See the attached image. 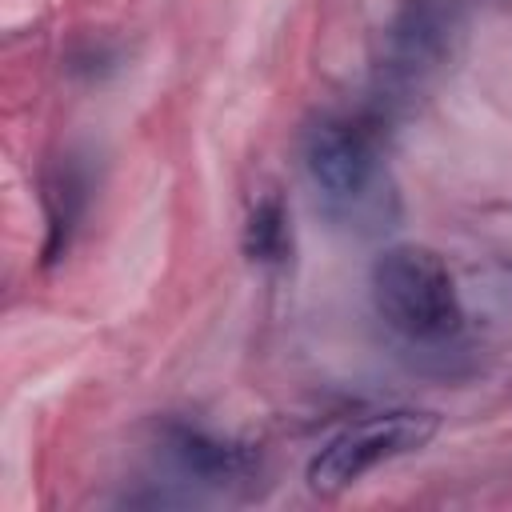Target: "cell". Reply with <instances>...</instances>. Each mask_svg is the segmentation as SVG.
<instances>
[{"instance_id": "obj_2", "label": "cell", "mask_w": 512, "mask_h": 512, "mask_svg": "<svg viewBox=\"0 0 512 512\" xmlns=\"http://www.w3.org/2000/svg\"><path fill=\"white\" fill-rule=\"evenodd\" d=\"M464 40L460 0H400L376 60V108L380 116L404 112L424 96L456 60Z\"/></svg>"}, {"instance_id": "obj_8", "label": "cell", "mask_w": 512, "mask_h": 512, "mask_svg": "<svg viewBox=\"0 0 512 512\" xmlns=\"http://www.w3.org/2000/svg\"><path fill=\"white\" fill-rule=\"evenodd\" d=\"M112 64H116V48H108V44H88V48L76 52V60H72L76 72H104V68H112Z\"/></svg>"}, {"instance_id": "obj_3", "label": "cell", "mask_w": 512, "mask_h": 512, "mask_svg": "<svg viewBox=\"0 0 512 512\" xmlns=\"http://www.w3.org/2000/svg\"><path fill=\"white\" fill-rule=\"evenodd\" d=\"M372 304L408 344H448L464 328L456 276L424 244H392L372 264Z\"/></svg>"}, {"instance_id": "obj_5", "label": "cell", "mask_w": 512, "mask_h": 512, "mask_svg": "<svg viewBox=\"0 0 512 512\" xmlns=\"http://www.w3.org/2000/svg\"><path fill=\"white\" fill-rule=\"evenodd\" d=\"M160 440L168 460L208 488H248L260 472V456L252 444H240L192 420H168L160 428Z\"/></svg>"}, {"instance_id": "obj_1", "label": "cell", "mask_w": 512, "mask_h": 512, "mask_svg": "<svg viewBox=\"0 0 512 512\" xmlns=\"http://www.w3.org/2000/svg\"><path fill=\"white\" fill-rule=\"evenodd\" d=\"M376 128V120L324 112L304 128L300 140L316 208L348 236H384L404 212Z\"/></svg>"}, {"instance_id": "obj_4", "label": "cell", "mask_w": 512, "mask_h": 512, "mask_svg": "<svg viewBox=\"0 0 512 512\" xmlns=\"http://www.w3.org/2000/svg\"><path fill=\"white\" fill-rule=\"evenodd\" d=\"M440 420L436 412H380V416H364L356 424H348L344 432H336L308 464V488L316 496H340L344 488H352L364 472H372L376 464H388L396 456H408L416 448H424L436 436Z\"/></svg>"}, {"instance_id": "obj_7", "label": "cell", "mask_w": 512, "mask_h": 512, "mask_svg": "<svg viewBox=\"0 0 512 512\" xmlns=\"http://www.w3.org/2000/svg\"><path fill=\"white\" fill-rule=\"evenodd\" d=\"M240 244H244V256L260 268L288 264V256H292V220H288V208L276 192H268L252 204Z\"/></svg>"}, {"instance_id": "obj_6", "label": "cell", "mask_w": 512, "mask_h": 512, "mask_svg": "<svg viewBox=\"0 0 512 512\" xmlns=\"http://www.w3.org/2000/svg\"><path fill=\"white\" fill-rule=\"evenodd\" d=\"M92 196V168L84 156L68 152L44 172V216H48V236H44V264L64 260L72 248V236L84 220Z\"/></svg>"}]
</instances>
